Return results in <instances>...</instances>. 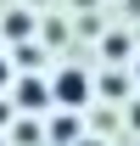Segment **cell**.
Instances as JSON below:
<instances>
[{"label": "cell", "mask_w": 140, "mask_h": 146, "mask_svg": "<svg viewBox=\"0 0 140 146\" xmlns=\"http://www.w3.org/2000/svg\"><path fill=\"white\" fill-rule=\"evenodd\" d=\"M45 141H51V146H79V141H84L79 112H56V118H51V129H45Z\"/></svg>", "instance_id": "7a4b0ae2"}, {"label": "cell", "mask_w": 140, "mask_h": 146, "mask_svg": "<svg viewBox=\"0 0 140 146\" xmlns=\"http://www.w3.org/2000/svg\"><path fill=\"white\" fill-rule=\"evenodd\" d=\"M0 124H6V107H0Z\"/></svg>", "instance_id": "30bf717a"}, {"label": "cell", "mask_w": 140, "mask_h": 146, "mask_svg": "<svg viewBox=\"0 0 140 146\" xmlns=\"http://www.w3.org/2000/svg\"><path fill=\"white\" fill-rule=\"evenodd\" d=\"M135 73H140V62H135Z\"/></svg>", "instance_id": "8fae6325"}, {"label": "cell", "mask_w": 140, "mask_h": 146, "mask_svg": "<svg viewBox=\"0 0 140 146\" xmlns=\"http://www.w3.org/2000/svg\"><path fill=\"white\" fill-rule=\"evenodd\" d=\"M39 39H45V45H62V39H67V28H62V23H45V28H39Z\"/></svg>", "instance_id": "5b68a950"}, {"label": "cell", "mask_w": 140, "mask_h": 146, "mask_svg": "<svg viewBox=\"0 0 140 146\" xmlns=\"http://www.w3.org/2000/svg\"><path fill=\"white\" fill-rule=\"evenodd\" d=\"M6 34H11V39H28V34H34V17H28V11H6Z\"/></svg>", "instance_id": "277c9868"}, {"label": "cell", "mask_w": 140, "mask_h": 146, "mask_svg": "<svg viewBox=\"0 0 140 146\" xmlns=\"http://www.w3.org/2000/svg\"><path fill=\"white\" fill-rule=\"evenodd\" d=\"M129 129H140V101H135V107H129Z\"/></svg>", "instance_id": "ba28073f"}, {"label": "cell", "mask_w": 140, "mask_h": 146, "mask_svg": "<svg viewBox=\"0 0 140 146\" xmlns=\"http://www.w3.org/2000/svg\"><path fill=\"white\" fill-rule=\"evenodd\" d=\"M101 90H106V96H123V90H129V79H123V73H106V79H101Z\"/></svg>", "instance_id": "8992f818"}, {"label": "cell", "mask_w": 140, "mask_h": 146, "mask_svg": "<svg viewBox=\"0 0 140 146\" xmlns=\"http://www.w3.org/2000/svg\"><path fill=\"white\" fill-rule=\"evenodd\" d=\"M51 96L73 112V107H84V101H90V79H84L79 68H67V73H56V79H51Z\"/></svg>", "instance_id": "6da1fadb"}, {"label": "cell", "mask_w": 140, "mask_h": 146, "mask_svg": "<svg viewBox=\"0 0 140 146\" xmlns=\"http://www.w3.org/2000/svg\"><path fill=\"white\" fill-rule=\"evenodd\" d=\"M6 84H11V62L0 56V90H6Z\"/></svg>", "instance_id": "52a82bcc"}, {"label": "cell", "mask_w": 140, "mask_h": 146, "mask_svg": "<svg viewBox=\"0 0 140 146\" xmlns=\"http://www.w3.org/2000/svg\"><path fill=\"white\" fill-rule=\"evenodd\" d=\"M79 146H106V141H95V135H90V141H79Z\"/></svg>", "instance_id": "9c48e42d"}, {"label": "cell", "mask_w": 140, "mask_h": 146, "mask_svg": "<svg viewBox=\"0 0 140 146\" xmlns=\"http://www.w3.org/2000/svg\"><path fill=\"white\" fill-rule=\"evenodd\" d=\"M17 101H22V107H45V101H51V84H39V79H22V84H17Z\"/></svg>", "instance_id": "3957f363"}]
</instances>
